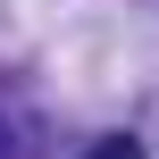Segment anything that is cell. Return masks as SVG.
<instances>
[{"label": "cell", "mask_w": 159, "mask_h": 159, "mask_svg": "<svg viewBox=\"0 0 159 159\" xmlns=\"http://www.w3.org/2000/svg\"><path fill=\"white\" fill-rule=\"evenodd\" d=\"M84 159H151V151H143L134 134H101V143H92V151H84Z\"/></svg>", "instance_id": "1"}, {"label": "cell", "mask_w": 159, "mask_h": 159, "mask_svg": "<svg viewBox=\"0 0 159 159\" xmlns=\"http://www.w3.org/2000/svg\"><path fill=\"white\" fill-rule=\"evenodd\" d=\"M0 159H17V143H8V126H0Z\"/></svg>", "instance_id": "2"}]
</instances>
